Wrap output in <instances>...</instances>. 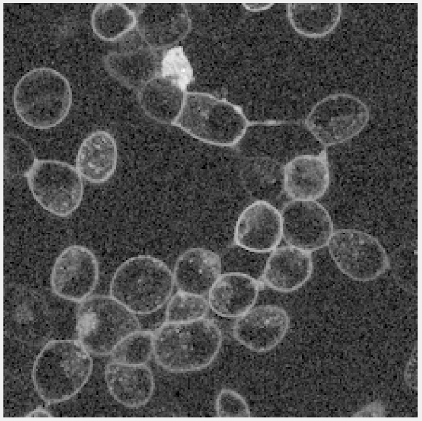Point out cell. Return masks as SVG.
Listing matches in <instances>:
<instances>
[{
  "instance_id": "obj_1",
  "label": "cell",
  "mask_w": 422,
  "mask_h": 421,
  "mask_svg": "<svg viewBox=\"0 0 422 421\" xmlns=\"http://www.w3.org/2000/svg\"><path fill=\"white\" fill-rule=\"evenodd\" d=\"M222 335L212 320L166 322L153 334L156 363L173 372L195 371L207 366L219 351Z\"/></svg>"
},
{
  "instance_id": "obj_2",
  "label": "cell",
  "mask_w": 422,
  "mask_h": 421,
  "mask_svg": "<svg viewBox=\"0 0 422 421\" xmlns=\"http://www.w3.org/2000/svg\"><path fill=\"white\" fill-rule=\"evenodd\" d=\"M173 281L171 271L161 260L149 256L134 257L116 269L111 296L134 314H150L168 299Z\"/></svg>"
},
{
  "instance_id": "obj_3",
  "label": "cell",
  "mask_w": 422,
  "mask_h": 421,
  "mask_svg": "<svg viewBox=\"0 0 422 421\" xmlns=\"http://www.w3.org/2000/svg\"><path fill=\"white\" fill-rule=\"evenodd\" d=\"M72 101L68 81L51 68L30 70L22 76L14 91L17 114L36 128H50L60 123L68 114Z\"/></svg>"
},
{
  "instance_id": "obj_4",
  "label": "cell",
  "mask_w": 422,
  "mask_h": 421,
  "mask_svg": "<svg viewBox=\"0 0 422 421\" xmlns=\"http://www.w3.org/2000/svg\"><path fill=\"white\" fill-rule=\"evenodd\" d=\"M27 176L34 198L49 212L65 216L79 205L82 182L79 173L70 165L55 160H38Z\"/></svg>"
},
{
  "instance_id": "obj_5",
  "label": "cell",
  "mask_w": 422,
  "mask_h": 421,
  "mask_svg": "<svg viewBox=\"0 0 422 421\" xmlns=\"http://www.w3.org/2000/svg\"><path fill=\"white\" fill-rule=\"evenodd\" d=\"M190 134L206 142L232 146L244 136L245 117L234 108L191 103L174 122Z\"/></svg>"
},
{
  "instance_id": "obj_6",
  "label": "cell",
  "mask_w": 422,
  "mask_h": 421,
  "mask_svg": "<svg viewBox=\"0 0 422 421\" xmlns=\"http://www.w3.org/2000/svg\"><path fill=\"white\" fill-rule=\"evenodd\" d=\"M368 119V111L363 104L350 99L328 100L312 111L307 124L321 142L335 144L356 135Z\"/></svg>"
},
{
  "instance_id": "obj_7",
  "label": "cell",
  "mask_w": 422,
  "mask_h": 421,
  "mask_svg": "<svg viewBox=\"0 0 422 421\" xmlns=\"http://www.w3.org/2000/svg\"><path fill=\"white\" fill-rule=\"evenodd\" d=\"M98 277V263L94 254L84 247L75 245L66 248L56 259L51 285L58 296L78 300L92 292Z\"/></svg>"
},
{
  "instance_id": "obj_8",
  "label": "cell",
  "mask_w": 422,
  "mask_h": 421,
  "mask_svg": "<svg viewBox=\"0 0 422 421\" xmlns=\"http://www.w3.org/2000/svg\"><path fill=\"white\" fill-rule=\"evenodd\" d=\"M282 235L281 214L264 201H257L240 214L234 228L235 243L253 252H270L279 245Z\"/></svg>"
},
{
  "instance_id": "obj_9",
  "label": "cell",
  "mask_w": 422,
  "mask_h": 421,
  "mask_svg": "<svg viewBox=\"0 0 422 421\" xmlns=\"http://www.w3.org/2000/svg\"><path fill=\"white\" fill-rule=\"evenodd\" d=\"M289 317L284 309L272 305L256 307L239 316L234 326L236 339L258 352L270 350L285 336Z\"/></svg>"
},
{
  "instance_id": "obj_10",
  "label": "cell",
  "mask_w": 422,
  "mask_h": 421,
  "mask_svg": "<svg viewBox=\"0 0 422 421\" xmlns=\"http://www.w3.org/2000/svg\"><path fill=\"white\" fill-rule=\"evenodd\" d=\"M324 215L321 206L314 201L286 203L281 215L284 239L290 246L305 251L316 249L322 241Z\"/></svg>"
},
{
  "instance_id": "obj_11",
  "label": "cell",
  "mask_w": 422,
  "mask_h": 421,
  "mask_svg": "<svg viewBox=\"0 0 422 421\" xmlns=\"http://www.w3.org/2000/svg\"><path fill=\"white\" fill-rule=\"evenodd\" d=\"M259 292L257 281L238 272L220 275L208 292V304L218 315L239 317L254 305Z\"/></svg>"
},
{
  "instance_id": "obj_12",
  "label": "cell",
  "mask_w": 422,
  "mask_h": 421,
  "mask_svg": "<svg viewBox=\"0 0 422 421\" xmlns=\"http://www.w3.org/2000/svg\"><path fill=\"white\" fill-rule=\"evenodd\" d=\"M105 379L110 395L118 403L129 408L145 405L152 397L154 383L150 369L144 364L110 363Z\"/></svg>"
},
{
  "instance_id": "obj_13",
  "label": "cell",
  "mask_w": 422,
  "mask_h": 421,
  "mask_svg": "<svg viewBox=\"0 0 422 421\" xmlns=\"http://www.w3.org/2000/svg\"><path fill=\"white\" fill-rule=\"evenodd\" d=\"M219 256L202 248L189 250L178 258L174 280L178 292L203 296L209 291L221 273Z\"/></svg>"
},
{
  "instance_id": "obj_14",
  "label": "cell",
  "mask_w": 422,
  "mask_h": 421,
  "mask_svg": "<svg viewBox=\"0 0 422 421\" xmlns=\"http://www.w3.org/2000/svg\"><path fill=\"white\" fill-rule=\"evenodd\" d=\"M312 261L309 253L291 246L275 249L268 258L263 273L266 286L280 292L300 287L309 279Z\"/></svg>"
},
{
  "instance_id": "obj_15",
  "label": "cell",
  "mask_w": 422,
  "mask_h": 421,
  "mask_svg": "<svg viewBox=\"0 0 422 421\" xmlns=\"http://www.w3.org/2000/svg\"><path fill=\"white\" fill-rule=\"evenodd\" d=\"M329 177L325 162L310 155L295 157L285 166V190L294 200L314 201L324 193Z\"/></svg>"
},
{
  "instance_id": "obj_16",
  "label": "cell",
  "mask_w": 422,
  "mask_h": 421,
  "mask_svg": "<svg viewBox=\"0 0 422 421\" xmlns=\"http://www.w3.org/2000/svg\"><path fill=\"white\" fill-rule=\"evenodd\" d=\"M117 159L115 142L104 131H98L87 137L81 143L77 156L78 173L92 183H101L113 173Z\"/></svg>"
},
{
  "instance_id": "obj_17",
  "label": "cell",
  "mask_w": 422,
  "mask_h": 421,
  "mask_svg": "<svg viewBox=\"0 0 422 421\" xmlns=\"http://www.w3.org/2000/svg\"><path fill=\"white\" fill-rule=\"evenodd\" d=\"M140 100L148 116L160 122L172 123L181 113L183 93L171 80L154 79L147 83L142 91Z\"/></svg>"
},
{
  "instance_id": "obj_18",
  "label": "cell",
  "mask_w": 422,
  "mask_h": 421,
  "mask_svg": "<svg viewBox=\"0 0 422 421\" xmlns=\"http://www.w3.org/2000/svg\"><path fill=\"white\" fill-rule=\"evenodd\" d=\"M141 24L146 39L154 44H168L187 32L188 21L180 8H151L141 15Z\"/></svg>"
},
{
  "instance_id": "obj_19",
  "label": "cell",
  "mask_w": 422,
  "mask_h": 421,
  "mask_svg": "<svg viewBox=\"0 0 422 421\" xmlns=\"http://www.w3.org/2000/svg\"><path fill=\"white\" fill-rule=\"evenodd\" d=\"M134 13L123 4H98L92 16L94 33L106 41H113L123 36L135 24Z\"/></svg>"
},
{
  "instance_id": "obj_20",
  "label": "cell",
  "mask_w": 422,
  "mask_h": 421,
  "mask_svg": "<svg viewBox=\"0 0 422 421\" xmlns=\"http://www.w3.org/2000/svg\"><path fill=\"white\" fill-rule=\"evenodd\" d=\"M35 162L34 151L27 141L13 134L4 136L5 178L28 175Z\"/></svg>"
},
{
  "instance_id": "obj_21",
  "label": "cell",
  "mask_w": 422,
  "mask_h": 421,
  "mask_svg": "<svg viewBox=\"0 0 422 421\" xmlns=\"http://www.w3.org/2000/svg\"><path fill=\"white\" fill-rule=\"evenodd\" d=\"M153 334L149 331L132 332L120 341L111 351L114 362L144 364L153 352Z\"/></svg>"
},
{
  "instance_id": "obj_22",
  "label": "cell",
  "mask_w": 422,
  "mask_h": 421,
  "mask_svg": "<svg viewBox=\"0 0 422 421\" xmlns=\"http://www.w3.org/2000/svg\"><path fill=\"white\" fill-rule=\"evenodd\" d=\"M208 304L203 296L178 292L168 304L166 321L184 322L203 318Z\"/></svg>"
},
{
  "instance_id": "obj_23",
  "label": "cell",
  "mask_w": 422,
  "mask_h": 421,
  "mask_svg": "<svg viewBox=\"0 0 422 421\" xmlns=\"http://www.w3.org/2000/svg\"><path fill=\"white\" fill-rule=\"evenodd\" d=\"M192 70L181 47L169 50L162 62V76L185 89L191 78Z\"/></svg>"
},
{
  "instance_id": "obj_24",
  "label": "cell",
  "mask_w": 422,
  "mask_h": 421,
  "mask_svg": "<svg viewBox=\"0 0 422 421\" xmlns=\"http://www.w3.org/2000/svg\"><path fill=\"white\" fill-rule=\"evenodd\" d=\"M217 413L220 417H248L249 407L245 400L238 394L229 389H224L216 402Z\"/></svg>"
},
{
  "instance_id": "obj_25",
  "label": "cell",
  "mask_w": 422,
  "mask_h": 421,
  "mask_svg": "<svg viewBox=\"0 0 422 421\" xmlns=\"http://www.w3.org/2000/svg\"><path fill=\"white\" fill-rule=\"evenodd\" d=\"M58 356L60 357H62V352L58 353Z\"/></svg>"
}]
</instances>
